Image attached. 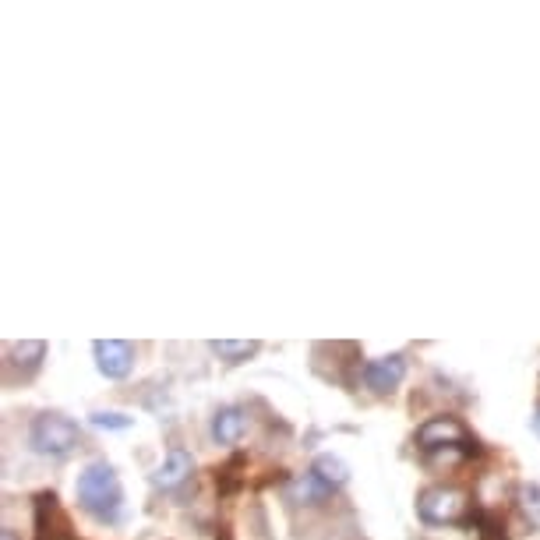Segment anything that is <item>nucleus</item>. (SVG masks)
Here are the masks:
<instances>
[{"instance_id": "f257e3e1", "label": "nucleus", "mask_w": 540, "mask_h": 540, "mask_svg": "<svg viewBox=\"0 0 540 540\" xmlns=\"http://www.w3.org/2000/svg\"><path fill=\"white\" fill-rule=\"evenodd\" d=\"M78 505L89 512L99 523H117L120 519V505H124V491H120L117 470H113L106 459H96L89 463L82 473H78Z\"/></svg>"}, {"instance_id": "f03ea898", "label": "nucleus", "mask_w": 540, "mask_h": 540, "mask_svg": "<svg viewBox=\"0 0 540 540\" xmlns=\"http://www.w3.org/2000/svg\"><path fill=\"white\" fill-rule=\"evenodd\" d=\"M29 442L39 456H68L82 445V428H78L75 420L64 417V413H43V417L32 420V431H29Z\"/></svg>"}, {"instance_id": "7ed1b4c3", "label": "nucleus", "mask_w": 540, "mask_h": 540, "mask_svg": "<svg viewBox=\"0 0 540 540\" xmlns=\"http://www.w3.org/2000/svg\"><path fill=\"white\" fill-rule=\"evenodd\" d=\"M417 445L428 452V456H435L438 452V456L445 459V452H452V449L466 456L477 442H470V435H466V428L456 417H431L428 424H420Z\"/></svg>"}, {"instance_id": "20e7f679", "label": "nucleus", "mask_w": 540, "mask_h": 540, "mask_svg": "<svg viewBox=\"0 0 540 540\" xmlns=\"http://www.w3.org/2000/svg\"><path fill=\"white\" fill-rule=\"evenodd\" d=\"M466 495L456 488H428L420 491L417 498V512L424 523L431 526H449V523H459L466 516Z\"/></svg>"}, {"instance_id": "39448f33", "label": "nucleus", "mask_w": 540, "mask_h": 540, "mask_svg": "<svg viewBox=\"0 0 540 540\" xmlns=\"http://www.w3.org/2000/svg\"><path fill=\"white\" fill-rule=\"evenodd\" d=\"M360 375H364V385H368L375 396H389V392L399 389V382L406 378V357H403V353L375 357V360H368V364L360 368Z\"/></svg>"}, {"instance_id": "423d86ee", "label": "nucleus", "mask_w": 540, "mask_h": 540, "mask_svg": "<svg viewBox=\"0 0 540 540\" xmlns=\"http://www.w3.org/2000/svg\"><path fill=\"white\" fill-rule=\"evenodd\" d=\"M92 353H96L99 375L110 378V382H120V378H128L131 368H135V346H131V343H120V339H99V343L92 346Z\"/></svg>"}, {"instance_id": "0eeeda50", "label": "nucleus", "mask_w": 540, "mask_h": 540, "mask_svg": "<svg viewBox=\"0 0 540 540\" xmlns=\"http://www.w3.org/2000/svg\"><path fill=\"white\" fill-rule=\"evenodd\" d=\"M68 516L60 512V502L53 491L36 495V540H68Z\"/></svg>"}, {"instance_id": "6e6552de", "label": "nucleus", "mask_w": 540, "mask_h": 540, "mask_svg": "<svg viewBox=\"0 0 540 540\" xmlns=\"http://www.w3.org/2000/svg\"><path fill=\"white\" fill-rule=\"evenodd\" d=\"M46 357V343H39V339H25V343H11L8 346V382L11 378H32L39 371V364H43Z\"/></svg>"}, {"instance_id": "1a4fd4ad", "label": "nucleus", "mask_w": 540, "mask_h": 540, "mask_svg": "<svg viewBox=\"0 0 540 540\" xmlns=\"http://www.w3.org/2000/svg\"><path fill=\"white\" fill-rule=\"evenodd\" d=\"M191 470H195V459H191V452H184V449H170V456H166V463L156 470V488H163V491H173V488H180L184 480L191 477Z\"/></svg>"}, {"instance_id": "9d476101", "label": "nucleus", "mask_w": 540, "mask_h": 540, "mask_svg": "<svg viewBox=\"0 0 540 540\" xmlns=\"http://www.w3.org/2000/svg\"><path fill=\"white\" fill-rule=\"evenodd\" d=\"M244 428H248V417H244V410H240V406H223V410L212 417V438H216L219 445L240 442Z\"/></svg>"}, {"instance_id": "9b49d317", "label": "nucleus", "mask_w": 540, "mask_h": 540, "mask_svg": "<svg viewBox=\"0 0 540 540\" xmlns=\"http://www.w3.org/2000/svg\"><path fill=\"white\" fill-rule=\"evenodd\" d=\"M311 473H315L329 491H339L346 480H350V466H346L339 456H318L315 466H311Z\"/></svg>"}, {"instance_id": "f8f14e48", "label": "nucleus", "mask_w": 540, "mask_h": 540, "mask_svg": "<svg viewBox=\"0 0 540 540\" xmlns=\"http://www.w3.org/2000/svg\"><path fill=\"white\" fill-rule=\"evenodd\" d=\"M212 353L226 364H240V360H248L258 353V343L255 339H212Z\"/></svg>"}, {"instance_id": "ddd939ff", "label": "nucleus", "mask_w": 540, "mask_h": 540, "mask_svg": "<svg viewBox=\"0 0 540 540\" xmlns=\"http://www.w3.org/2000/svg\"><path fill=\"white\" fill-rule=\"evenodd\" d=\"M329 495H332V491L325 488V484L315 477V473H308V477L293 480V502H304V505H322Z\"/></svg>"}, {"instance_id": "4468645a", "label": "nucleus", "mask_w": 540, "mask_h": 540, "mask_svg": "<svg viewBox=\"0 0 540 540\" xmlns=\"http://www.w3.org/2000/svg\"><path fill=\"white\" fill-rule=\"evenodd\" d=\"M519 502H523L526 519H530L533 526H540V488H533V484L519 488Z\"/></svg>"}, {"instance_id": "2eb2a0df", "label": "nucleus", "mask_w": 540, "mask_h": 540, "mask_svg": "<svg viewBox=\"0 0 540 540\" xmlns=\"http://www.w3.org/2000/svg\"><path fill=\"white\" fill-rule=\"evenodd\" d=\"M92 424H96V428L124 431L131 428V417H124V413H92Z\"/></svg>"}, {"instance_id": "dca6fc26", "label": "nucleus", "mask_w": 540, "mask_h": 540, "mask_svg": "<svg viewBox=\"0 0 540 540\" xmlns=\"http://www.w3.org/2000/svg\"><path fill=\"white\" fill-rule=\"evenodd\" d=\"M533 431L540 435V410H537V417H533Z\"/></svg>"}, {"instance_id": "f3484780", "label": "nucleus", "mask_w": 540, "mask_h": 540, "mask_svg": "<svg viewBox=\"0 0 540 540\" xmlns=\"http://www.w3.org/2000/svg\"><path fill=\"white\" fill-rule=\"evenodd\" d=\"M0 540H15V533H11V530H4V533H0Z\"/></svg>"}]
</instances>
